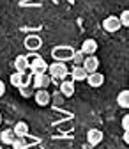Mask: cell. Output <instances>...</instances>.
Here are the masks:
<instances>
[{"label": "cell", "mask_w": 129, "mask_h": 149, "mask_svg": "<svg viewBox=\"0 0 129 149\" xmlns=\"http://www.w3.org/2000/svg\"><path fill=\"white\" fill-rule=\"evenodd\" d=\"M83 59H85V53H83L81 50H75V52H72L71 61L75 62V64H81V62H83Z\"/></svg>", "instance_id": "19"}, {"label": "cell", "mask_w": 129, "mask_h": 149, "mask_svg": "<svg viewBox=\"0 0 129 149\" xmlns=\"http://www.w3.org/2000/svg\"><path fill=\"white\" fill-rule=\"evenodd\" d=\"M103 29L106 32H117V30H120L122 25H120L119 16H106L104 20H103Z\"/></svg>", "instance_id": "4"}, {"label": "cell", "mask_w": 129, "mask_h": 149, "mask_svg": "<svg viewBox=\"0 0 129 149\" xmlns=\"http://www.w3.org/2000/svg\"><path fill=\"white\" fill-rule=\"evenodd\" d=\"M12 132L16 133V137H21V139H23V137L28 133V124H27L25 121H18L16 126L12 128Z\"/></svg>", "instance_id": "14"}, {"label": "cell", "mask_w": 129, "mask_h": 149, "mask_svg": "<svg viewBox=\"0 0 129 149\" xmlns=\"http://www.w3.org/2000/svg\"><path fill=\"white\" fill-rule=\"evenodd\" d=\"M122 126H124V130H127V116L122 119Z\"/></svg>", "instance_id": "25"}, {"label": "cell", "mask_w": 129, "mask_h": 149, "mask_svg": "<svg viewBox=\"0 0 129 149\" xmlns=\"http://www.w3.org/2000/svg\"><path fill=\"white\" fill-rule=\"evenodd\" d=\"M25 46L28 48V50H37L39 46H41V39L39 37H27V41H25Z\"/></svg>", "instance_id": "18"}, {"label": "cell", "mask_w": 129, "mask_h": 149, "mask_svg": "<svg viewBox=\"0 0 129 149\" xmlns=\"http://www.w3.org/2000/svg\"><path fill=\"white\" fill-rule=\"evenodd\" d=\"M103 132L101 130H97V128H92V130H88L87 132V142L92 146V147H96L99 142H103Z\"/></svg>", "instance_id": "8"}, {"label": "cell", "mask_w": 129, "mask_h": 149, "mask_svg": "<svg viewBox=\"0 0 129 149\" xmlns=\"http://www.w3.org/2000/svg\"><path fill=\"white\" fill-rule=\"evenodd\" d=\"M72 48H69V46H57V48H53V57L57 59V61H71V57H72Z\"/></svg>", "instance_id": "5"}, {"label": "cell", "mask_w": 129, "mask_h": 149, "mask_svg": "<svg viewBox=\"0 0 129 149\" xmlns=\"http://www.w3.org/2000/svg\"><path fill=\"white\" fill-rule=\"evenodd\" d=\"M0 124H2V114H0Z\"/></svg>", "instance_id": "26"}, {"label": "cell", "mask_w": 129, "mask_h": 149, "mask_svg": "<svg viewBox=\"0 0 129 149\" xmlns=\"http://www.w3.org/2000/svg\"><path fill=\"white\" fill-rule=\"evenodd\" d=\"M9 80H11V85H14V87H21V85H30L32 84V78L27 77L25 71H14Z\"/></svg>", "instance_id": "2"}, {"label": "cell", "mask_w": 129, "mask_h": 149, "mask_svg": "<svg viewBox=\"0 0 129 149\" xmlns=\"http://www.w3.org/2000/svg\"><path fill=\"white\" fill-rule=\"evenodd\" d=\"M85 55H92V53H96L97 52V43L96 39H85L81 43V48H80Z\"/></svg>", "instance_id": "13"}, {"label": "cell", "mask_w": 129, "mask_h": 149, "mask_svg": "<svg viewBox=\"0 0 129 149\" xmlns=\"http://www.w3.org/2000/svg\"><path fill=\"white\" fill-rule=\"evenodd\" d=\"M85 80H88V85L90 87H101L104 84V74L99 73V71H92V73L87 74Z\"/></svg>", "instance_id": "9"}, {"label": "cell", "mask_w": 129, "mask_h": 149, "mask_svg": "<svg viewBox=\"0 0 129 149\" xmlns=\"http://www.w3.org/2000/svg\"><path fill=\"white\" fill-rule=\"evenodd\" d=\"M35 103L37 105H41V107H46V105H50V101H51V94L46 91V89H37V92H35Z\"/></svg>", "instance_id": "10"}, {"label": "cell", "mask_w": 129, "mask_h": 149, "mask_svg": "<svg viewBox=\"0 0 129 149\" xmlns=\"http://www.w3.org/2000/svg\"><path fill=\"white\" fill-rule=\"evenodd\" d=\"M28 68L32 69V74H37V73H44L48 69V64H46V61L43 57L35 55L32 61H28Z\"/></svg>", "instance_id": "3"}, {"label": "cell", "mask_w": 129, "mask_h": 149, "mask_svg": "<svg viewBox=\"0 0 129 149\" xmlns=\"http://www.w3.org/2000/svg\"><path fill=\"white\" fill-rule=\"evenodd\" d=\"M119 20H120V25H122V27H127V25H129V11H124V13L120 14Z\"/></svg>", "instance_id": "21"}, {"label": "cell", "mask_w": 129, "mask_h": 149, "mask_svg": "<svg viewBox=\"0 0 129 149\" xmlns=\"http://www.w3.org/2000/svg\"><path fill=\"white\" fill-rule=\"evenodd\" d=\"M30 87H32V85H21V87H18V89L21 91L23 96H30V94H32V89H30Z\"/></svg>", "instance_id": "22"}, {"label": "cell", "mask_w": 129, "mask_h": 149, "mask_svg": "<svg viewBox=\"0 0 129 149\" xmlns=\"http://www.w3.org/2000/svg\"><path fill=\"white\" fill-rule=\"evenodd\" d=\"M11 146H12V149H27V142H23L21 137H16V140Z\"/></svg>", "instance_id": "20"}, {"label": "cell", "mask_w": 129, "mask_h": 149, "mask_svg": "<svg viewBox=\"0 0 129 149\" xmlns=\"http://www.w3.org/2000/svg\"><path fill=\"white\" fill-rule=\"evenodd\" d=\"M48 74L51 77V80H64L67 74H69V69L66 66L64 61H57V62H53L51 66H48Z\"/></svg>", "instance_id": "1"}, {"label": "cell", "mask_w": 129, "mask_h": 149, "mask_svg": "<svg viewBox=\"0 0 129 149\" xmlns=\"http://www.w3.org/2000/svg\"><path fill=\"white\" fill-rule=\"evenodd\" d=\"M117 103H119V107H122V108H127L129 107V91H120V94L117 96Z\"/></svg>", "instance_id": "17"}, {"label": "cell", "mask_w": 129, "mask_h": 149, "mask_svg": "<svg viewBox=\"0 0 129 149\" xmlns=\"http://www.w3.org/2000/svg\"><path fill=\"white\" fill-rule=\"evenodd\" d=\"M69 73H71V77H72V82H83L87 78V71L83 69L81 64H75Z\"/></svg>", "instance_id": "11"}, {"label": "cell", "mask_w": 129, "mask_h": 149, "mask_svg": "<svg viewBox=\"0 0 129 149\" xmlns=\"http://www.w3.org/2000/svg\"><path fill=\"white\" fill-rule=\"evenodd\" d=\"M53 98H55V103H57V105L64 101V94H62V92H57V94H55Z\"/></svg>", "instance_id": "23"}, {"label": "cell", "mask_w": 129, "mask_h": 149, "mask_svg": "<svg viewBox=\"0 0 129 149\" xmlns=\"http://www.w3.org/2000/svg\"><path fill=\"white\" fill-rule=\"evenodd\" d=\"M50 84H51V77H50L46 71L34 74V87L35 89H48Z\"/></svg>", "instance_id": "6"}, {"label": "cell", "mask_w": 129, "mask_h": 149, "mask_svg": "<svg viewBox=\"0 0 129 149\" xmlns=\"http://www.w3.org/2000/svg\"><path fill=\"white\" fill-rule=\"evenodd\" d=\"M0 140H2L4 144H12L14 140H16V133L12 132V130H4L2 133H0Z\"/></svg>", "instance_id": "16"}, {"label": "cell", "mask_w": 129, "mask_h": 149, "mask_svg": "<svg viewBox=\"0 0 129 149\" xmlns=\"http://www.w3.org/2000/svg\"><path fill=\"white\" fill-rule=\"evenodd\" d=\"M81 66H83V69L87 71V74L92 73V71H97V68H99V59L94 57V53H92V55H85Z\"/></svg>", "instance_id": "7"}, {"label": "cell", "mask_w": 129, "mask_h": 149, "mask_svg": "<svg viewBox=\"0 0 129 149\" xmlns=\"http://www.w3.org/2000/svg\"><path fill=\"white\" fill-rule=\"evenodd\" d=\"M6 94V84L2 82V80H0V98H2Z\"/></svg>", "instance_id": "24"}, {"label": "cell", "mask_w": 129, "mask_h": 149, "mask_svg": "<svg viewBox=\"0 0 129 149\" xmlns=\"http://www.w3.org/2000/svg\"><path fill=\"white\" fill-rule=\"evenodd\" d=\"M14 68H16V71H27L28 69V59H27V55H18L16 61H14Z\"/></svg>", "instance_id": "15"}, {"label": "cell", "mask_w": 129, "mask_h": 149, "mask_svg": "<svg viewBox=\"0 0 129 149\" xmlns=\"http://www.w3.org/2000/svg\"><path fill=\"white\" fill-rule=\"evenodd\" d=\"M60 92L64 94V98H71L75 94V82L72 80H60Z\"/></svg>", "instance_id": "12"}]
</instances>
